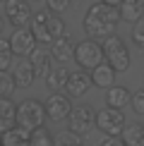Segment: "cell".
<instances>
[{
	"mask_svg": "<svg viewBox=\"0 0 144 146\" xmlns=\"http://www.w3.org/2000/svg\"><path fill=\"white\" fill-rule=\"evenodd\" d=\"M118 22H120L118 7H108L103 3H94L87 10V17H84V31L89 34L91 41H108V38L115 36Z\"/></svg>",
	"mask_w": 144,
	"mask_h": 146,
	"instance_id": "1",
	"label": "cell"
},
{
	"mask_svg": "<svg viewBox=\"0 0 144 146\" xmlns=\"http://www.w3.org/2000/svg\"><path fill=\"white\" fill-rule=\"evenodd\" d=\"M31 34H34V38H36V43H51L53 46V41H58V38H63V36H67V27H65V22L60 19L58 15H53L51 10H39V12H34V17H31Z\"/></svg>",
	"mask_w": 144,
	"mask_h": 146,
	"instance_id": "2",
	"label": "cell"
},
{
	"mask_svg": "<svg viewBox=\"0 0 144 146\" xmlns=\"http://www.w3.org/2000/svg\"><path fill=\"white\" fill-rule=\"evenodd\" d=\"M43 120H46L43 103H39L36 98H24L22 103H17V127L34 132L39 127H43Z\"/></svg>",
	"mask_w": 144,
	"mask_h": 146,
	"instance_id": "3",
	"label": "cell"
},
{
	"mask_svg": "<svg viewBox=\"0 0 144 146\" xmlns=\"http://www.w3.org/2000/svg\"><path fill=\"white\" fill-rule=\"evenodd\" d=\"M75 60L77 65H79V70H94L99 67L101 62H103V46H99L96 41L87 38V41H79V43L75 46Z\"/></svg>",
	"mask_w": 144,
	"mask_h": 146,
	"instance_id": "4",
	"label": "cell"
},
{
	"mask_svg": "<svg viewBox=\"0 0 144 146\" xmlns=\"http://www.w3.org/2000/svg\"><path fill=\"white\" fill-rule=\"evenodd\" d=\"M103 58L115 72H125L130 67V50L125 46V41L118 38V36L103 41Z\"/></svg>",
	"mask_w": 144,
	"mask_h": 146,
	"instance_id": "5",
	"label": "cell"
},
{
	"mask_svg": "<svg viewBox=\"0 0 144 146\" xmlns=\"http://www.w3.org/2000/svg\"><path fill=\"white\" fill-rule=\"evenodd\" d=\"M125 115L123 110H115V108H101L96 113V127H99L103 134L108 137H120L125 129Z\"/></svg>",
	"mask_w": 144,
	"mask_h": 146,
	"instance_id": "6",
	"label": "cell"
},
{
	"mask_svg": "<svg viewBox=\"0 0 144 146\" xmlns=\"http://www.w3.org/2000/svg\"><path fill=\"white\" fill-rule=\"evenodd\" d=\"M67 125H70V132H75V134H87L89 129L96 125V113L91 106H87V103H82V106L72 108L70 117H67Z\"/></svg>",
	"mask_w": 144,
	"mask_h": 146,
	"instance_id": "7",
	"label": "cell"
},
{
	"mask_svg": "<svg viewBox=\"0 0 144 146\" xmlns=\"http://www.w3.org/2000/svg\"><path fill=\"white\" fill-rule=\"evenodd\" d=\"M5 17H7V22L15 29H24L27 22H31L34 12H31V5L27 0H7L5 3Z\"/></svg>",
	"mask_w": 144,
	"mask_h": 146,
	"instance_id": "8",
	"label": "cell"
},
{
	"mask_svg": "<svg viewBox=\"0 0 144 146\" xmlns=\"http://www.w3.org/2000/svg\"><path fill=\"white\" fill-rule=\"evenodd\" d=\"M39 46L31 34V29H15L10 36V48H12V55H19V58H29L31 55V50Z\"/></svg>",
	"mask_w": 144,
	"mask_h": 146,
	"instance_id": "9",
	"label": "cell"
},
{
	"mask_svg": "<svg viewBox=\"0 0 144 146\" xmlns=\"http://www.w3.org/2000/svg\"><path fill=\"white\" fill-rule=\"evenodd\" d=\"M43 108H46V117H51L53 122H63V120H67L70 113H72V103H70V98L65 94L48 96Z\"/></svg>",
	"mask_w": 144,
	"mask_h": 146,
	"instance_id": "10",
	"label": "cell"
},
{
	"mask_svg": "<svg viewBox=\"0 0 144 146\" xmlns=\"http://www.w3.org/2000/svg\"><path fill=\"white\" fill-rule=\"evenodd\" d=\"M89 86H91V77H89L84 70L70 72L67 84H65V96H67V98H82V96L89 91Z\"/></svg>",
	"mask_w": 144,
	"mask_h": 146,
	"instance_id": "11",
	"label": "cell"
},
{
	"mask_svg": "<svg viewBox=\"0 0 144 146\" xmlns=\"http://www.w3.org/2000/svg\"><path fill=\"white\" fill-rule=\"evenodd\" d=\"M51 60H53L51 53H48L43 46H36L31 50V55H29V62H31V67H34V74L36 77H48V72L53 70Z\"/></svg>",
	"mask_w": 144,
	"mask_h": 146,
	"instance_id": "12",
	"label": "cell"
},
{
	"mask_svg": "<svg viewBox=\"0 0 144 146\" xmlns=\"http://www.w3.org/2000/svg\"><path fill=\"white\" fill-rule=\"evenodd\" d=\"M75 46H77V43L70 38V36H63V38L53 41V46H51V58L58 60L60 65H65L67 60H75Z\"/></svg>",
	"mask_w": 144,
	"mask_h": 146,
	"instance_id": "13",
	"label": "cell"
},
{
	"mask_svg": "<svg viewBox=\"0 0 144 146\" xmlns=\"http://www.w3.org/2000/svg\"><path fill=\"white\" fill-rule=\"evenodd\" d=\"M115 74H118V72L103 60L99 67L91 70V74H89V77H91V84H94V86H99V89H111V86H115Z\"/></svg>",
	"mask_w": 144,
	"mask_h": 146,
	"instance_id": "14",
	"label": "cell"
},
{
	"mask_svg": "<svg viewBox=\"0 0 144 146\" xmlns=\"http://www.w3.org/2000/svg\"><path fill=\"white\" fill-rule=\"evenodd\" d=\"M118 12H120V19L123 22L137 24L144 17V0H123Z\"/></svg>",
	"mask_w": 144,
	"mask_h": 146,
	"instance_id": "15",
	"label": "cell"
},
{
	"mask_svg": "<svg viewBox=\"0 0 144 146\" xmlns=\"http://www.w3.org/2000/svg\"><path fill=\"white\" fill-rule=\"evenodd\" d=\"M0 146H31V132L15 125L12 129L0 134Z\"/></svg>",
	"mask_w": 144,
	"mask_h": 146,
	"instance_id": "16",
	"label": "cell"
},
{
	"mask_svg": "<svg viewBox=\"0 0 144 146\" xmlns=\"http://www.w3.org/2000/svg\"><path fill=\"white\" fill-rule=\"evenodd\" d=\"M34 67H31V62H29V58H22L19 62L15 65V70H12V79H15V86H29V84L34 82Z\"/></svg>",
	"mask_w": 144,
	"mask_h": 146,
	"instance_id": "17",
	"label": "cell"
},
{
	"mask_svg": "<svg viewBox=\"0 0 144 146\" xmlns=\"http://www.w3.org/2000/svg\"><path fill=\"white\" fill-rule=\"evenodd\" d=\"M132 101V94L125 86H111L106 91V108H115V110H123V106H127Z\"/></svg>",
	"mask_w": 144,
	"mask_h": 146,
	"instance_id": "18",
	"label": "cell"
},
{
	"mask_svg": "<svg viewBox=\"0 0 144 146\" xmlns=\"http://www.w3.org/2000/svg\"><path fill=\"white\" fill-rule=\"evenodd\" d=\"M17 125V106L10 98H0V134Z\"/></svg>",
	"mask_w": 144,
	"mask_h": 146,
	"instance_id": "19",
	"label": "cell"
},
{
	"mask_svg": "<svg viewBox=\"0 0 144 146\" xmlns=\"http://www.w3.org/2000/svg\"><path fill=\"white\" fill-rule=\"evenodd\" d=\"M120 139H123L125 146H144V125H142V122L125 125Z\"/></svg>",
	"mask_w": 144,
	"mask_h": 146,
	"instance_id": "20",
	"label": "cell"
},
{
	"mask_svg": "<svg viewBox=\"0 0 144 146\" xmlns=\"http://www.w3.org/2000/svg\"><path fill=\"white\" fill-rule=\"evenodd\" d=\"M67 77H70V72L65 70V65H60V67H53L51 72H48V77H46V84H48V89H63L65 84H67Z\"/></svg>",
	"mask_w": 144,
	"mask_h": 146,
	"instance_id": "21",
	"label": "cell"
},
{
	"mask_svg": "<svg viewBox=\"0 0 144 146\" xmlns=\"http://www.w3.org/2000/svg\"><path fill=\"white\" fill-rule=\"evenodd\" d=\"M53 146H84V139L75 132H60V134L53 139Z\"/></svg>",
	"mask_w": 144,
	"mask_h": 146,
	"instance_id": "22",
	"label": "cell"
},
{
	"mask_svg": "<svg viewBox=\"0 0 144 146\" xmlns=\"http://www.w3.org/2000/svg\"><path fill=\"white\" fill-rule=\"evenodd\" d=\"M31 146H53V137L46 127H39V129L31 132Z\"/></svg>",
	"mask_w": 144,
	"mask_h": 146,
	"instance_id": "23",
	"label": "cell"
},
{
	"mask_svg": "<svg viewBox=\"0 0 144 146\" xmlns=\"http://www.w3.org/2000/svg\"><path fill=\"white\" fill-rule=\"evenodd\" d=\"M15 79L10 72H0V98H10V94L15 91Z\"/></svg>",
	"mask_w": 144,
	"mask_h": 146,
	"instance_id": "24",
	"label": "cell"
},
{
	"mask_svg": "<svg viewBox=\"0 0 144 146\" xmlns=\"http://www.w3.org/2000/svg\"><path fill=\"white\" fill-rule=\"evenodd\" d=\"M132 41L137 48L144 50V19H139L137 24H132Z\"/></svg>",
	"mask_w": 144,
	"mask_h": 146,
	"instance_id": "25",
	"label": "cell"
},
{
	"mask_svg": "<svg viewBox=\"0 0 144 146\" xmlns=\"http://www.w3.org/2000/svg\"><path fill=\"white\" fill-rule=\"evenodd\" d=\"M132 108H135V113L137 115H144V86H139L135 91V94H132Z\"/></svg>",
	"mask_w": 144,
	"mask_h": 146,
	"instance_id": "26",
	"label": "cell"
},
{
	"mask_svg": "<svg viewBox=\"0 0 144 146\" xmlns=\"http://www.w3.org/2000/svg\"><path fill=\"white\" fill-rule=\"evenodd\" d=\"M46 5H48V10L55 15V12H63V10L70 7V0H46Z\"/></svg>",
	"mask_w": 144,
	"mask_h": 146,
	"instance_id": "27",
	"label": "cell"
},
{
	"mask_svg": "<svg viewBox=\"0 0 144 146\" xmlns=\"http://www.w3.org/2000/svg\"><path fill=\"white\" fill-rule=\"evenodd\" d=\"M0 55H12L10 38H3V36H0Z\"/></svg>",
	"mask_w": 144,
	"mask_h": 146,
	"instance_id": "28",
	"label": "cell"
},
{
	"mask_svg": "<svg viewBox=\"0 0 144 146\" xmlns=\"http://www.w3.org/2000/svg\"><path fill=\"white\" fill-rule=\"evenodd\" d=\"M101 146H125V144H123L120 137H106L103 141H101Z\"/></svg>",
	"mask_w": 144,
	"mask_h": 146,
	"instance_id": "29",
	"label": "cell"
},
{
	"mask_svg": "<svg viewBox=\"0 0 144 146\" xmlns=\"http://www.w3.org/2000/svg\"><path fill=\"white\" fill-rule=\"evenodd\" d=\"M12 67V55H0V72H7Z\"/></svg>",
	"mask_w": 144,
	"mask_h": 146,
	"instance_id": "30",
	"label": "cell"
},
{
	"mask_svg": "<svg viewBox=\"0 0 144 146\" xmlns=\"http://www.w3.org/2000/svg\"><path fill=\"white\" fill-rule=\"evenodd\" d=\"M101 3L108 5V7H120V3H123V0H101Z\"/></svg>",
	"mask_w": 144,
	"mask_h": 146,
	"instance_id": "31",
	"label": "cell"
},
{
	"mask_svg": "<svg viewBox=\"0 0 144 146\" xmlns=\"http://www.w3.org/2000/svg\"><path fill=\"white\" fill-rule=\"evenodd\" d=\"M0 36H3V17H0Z\"/></svg>",
	"mask_w": 144,
	"mask_h": 146,
	"instance_id": "32",
	"label": "cell"
},
{
	"mask_svg": "<svg viewBox=\"0 0 144 146\" xmlns=\"http://www.w3.org/2000/svg\"><path fill=\"white\" fill-rule=\"evenodd\" d=\"M0 3H7V0H0Z\"/></svg>",
	"mask_w": 144,
	"mask_h": 146,
	"instance_id": "33",
	"label": "cell"
}]
</instances>
